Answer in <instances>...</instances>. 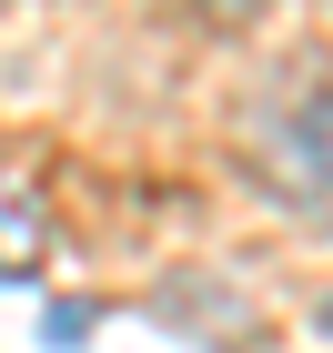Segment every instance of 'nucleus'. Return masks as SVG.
Returning <instances> with one entry per match:
<instances>
[{
  "mask_svg": "<svg viewBox=\"0 0 333 353\" xmlns=\"http://www.w3.org/2000/svg\"><path fill=\"white\" fill-rule=\"evenodd\" d=\"M232 141H243L263 192H283L293 212L333 222V91H273V101H252L232 121Z\"/></svg>",
  "mask_w": 333,
  "mask_h": 353,
  "instance_id": "obj_1",
  "label": "nucleus"
},
{
  "mask_svg": "<svg viewBox=\"0 0 333 353\" xmlns=\"http://www.w3.org/2000/svg\"><path fill=\"white\" fill-rule=\"evenodd\" d=\"M41 252H51V212H41V192H30L21 172H0V272L21 283V272H41Z\"/></svg>",
  "mask_w": 333,
  "mask_h": 353,
  "instance_id": "obj_2",
  "label": "nucleus"
},
{
  "mask_svg": "<svg viewBox=\"0 0 333 353\" xmlns=\"http://www.w3.org/2000/svg\"><path fill=\"white\" fill-rule=\"evenodd\" d=\"M41 333H51V343H81V333H91V303H51V313H41Z\"/></svg>",
  "mask_w": 333,
  "mask_h": 353,
  "instance_id": "obj_3",
  "label": "nucleus"
},
{
  "mask_svg": "<svg viewBox=\"0 0 333 353\" xmlns=\"http://www.w3.org/2000/svg\"><path fill=\"white\" fill-rule=\"evenodd\" d=\"M323 333H333V303H323Z\"/></svg>",
  "mask_w": 333,
  "mask_h": 353,
  "instance_id": "obj_4",
  "label": "nucleus"
},
{
  "mask_svg": "<svg viewBox=\"0 0 333 353\" xmlns=\"http://www.w3.org/2000/svg\"><path fill=\"white\" fill-rule=\"evenodd\" d=\"M0 10H10V0H0Z\"/></svg>",
  "mask_w": 333,
  "mask_h": 353,
  "instance_id": "obj_5",
  "label": "nucleus"
}]
</instances>
